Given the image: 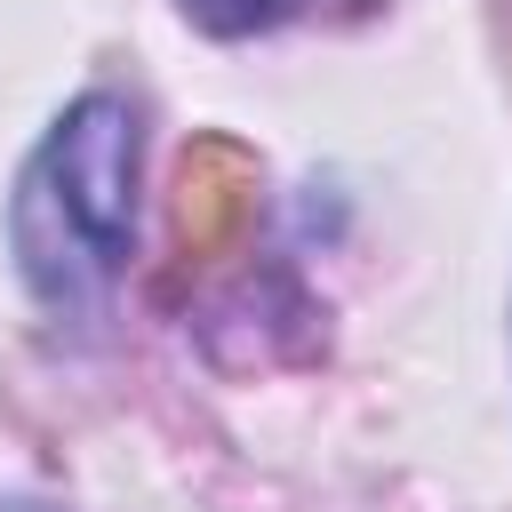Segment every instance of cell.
Here are the masks:
<instances>
[{"mask_svg": "<svg viewBox=\"0 0 512 512\" xmlns=\"http://www.w3.org/2000/svg\"><path fill=\"white\" fill-rule=\"evenodd\" d=\"M136 160H144L136 104L112 96V88H88V96H72L48 120V136L16 168L8 240H16L24 288L48 312H64V320L96 312V296L128 264V240H136Z\"/></svg>", "mask_w": 512, "mask_h": 512, "instance_id": "1", "label": "cell"}, {"mask_svg": "<svg viewBox=\"0 0 512 512\" xmlns=\"http://www.w3.org/2000/svg\"><path fill=\"white\" fill-rule=\"evenodd\" d=\"M184 8V24H200L208 40H256V32H272L296 0H176Z\"/></svg>", "mask_w": 512, "mask_h": 512, "instance_id": "2", "label": "cell"}, {"mask_svg": "<svg viewBox=\"0 0 512 512\" xmlns=\"http://www.w3.org/2000/svg\"><path fill=\"white\" fill-rule=\"evenodd\" d=\"M0 512H56V504H32V496H8Z\"/></svg>", "mask_w": 512, "mask_h": 512, "instance_id": "3", "label": "cell"}]
</instances>
